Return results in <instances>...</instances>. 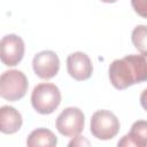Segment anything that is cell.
<instances>
[{
	"label": "cell",
	"instance_id": "1",
	"mask_svg": "<svg viewBox=\"0 0 147 147\" xmlns=\"http://www.w3.org/2000/svg\"><path fill=\"white\" fill-rule=\"evenodd\" d=\"M109 80L117 90H125L147 79L146 55L130 54L114 60L108 69Z\"/></svg>",
	"mask_w": 147,
	"mask_h": 147
},
{
	"label": "cell",
	"instance_id": "2",
	"mask_svg": "<svg viewBox=\"0 0 147 147\" xmlns=\"http://www.w3.org/2000/svg\"><path fill=\"white\" fill-rule=\"evenodd\" d=\"M61 103V92L55 84L40 83L34 86L31 94V105L33 109L41 114H52Z\"/></svg>",
	"mask_w": 147,
	"mask_h": 147
},
{
	"label": "cell",
	"instance_id": "3",
	"mask_svg": "<svg viewBox=\"0 0 147 147\" xmlns=\"http://www.w3.org/2000/svg\"><path fill=\"white\" fill-rule=\"evenodd\" d=\"M26 76L16 69L3 71L0 75V96L7 101L21 100L28 92Z\"/></svg>",
	"mask_w": 147,
	"mask_h": 147
},
{
	"label": "cell",
	"instance_id": "4",
	"mask_svg": "<svg viewBox=\"0 0 147 147\" xmlns=\"http://www.w3.org/2000/svg\"><path fill=\"white\" fill-rule=\"evenodd\" d=\"M91 133L99 140H110L119 131L117 116L106 109L96 110L91 117Z\"/></svg>",
	"mask_w": 147,
	"mask_h": 147
},
{
	"label": "cell",
	"instance_id": "5",
	"mask_svg": "<svg viewBox=\"0 0 147 147\" xmlns=\"http://www.w3.org/2000/svg\"><path fill=\"white\" fill-rule=\"evenodd\" d=\"M85 124L84 113L77 107H68L56 118V129L64 137L78 136Z\"/></svg>",
	"mask_w": 147,
	"mask_h": 147
},
{
	"label": "cell",
	"instance_id": "6",
	"mask_svg": "<svg viewBox=\"0 0 147 147\" xmlns=\"http://www.w3.org/2000/svg\"><path fill=\"white\" fill-rule=\"evenodd\" d=\"M25 52L23 39L17 34H7L0 40V61L7 67L17 65Z\"/></svg>",
	"mask_w": 147,
	"mask_h": 147
},
{
	"label": "cell",
	"instance_id": "7",
	"mask_svg": "<svg viewBox=\"0 0 147 147\" xmlns=\"http://www.w3.org/2000/svg\"><path fill=\"white\" fill-rule=\"evenodd\" d=\"M32 68L39 78L51 79L59 72L60 59L53 51H41L34 55L32 60Z\"/></svg>",
	"mask_w": 147,
	"mask_h": 147
},
{
	"label": "cell",
	"instance_id": "8",
	"mask_svg": "<svg viewBox=\"0 0 147 147\" xmlns=\"http://www.w3.org/2000/svg\"><path fill=\"white\" fill-rule=\"evenodd\" d=\"M67 70L70 77L82 82L91 77L93 65L90 57L83 52H75L67 57Z\"/></svg>",
	"mask_w": 147,
	"mask_h": 147
},
{
	"label": "cell",
	"instance_id": "9",
	"mask_svg": "<svg viewBox=\"0 0 147 147\" xmlns=\"http://www.w3.org/2000/svg\"><path fill=\"white\" fill-rule=\"evenodd\" d=\"M23 119L21 113L10 106L0 107V132L5 134L16 133L22 126Z\"/></svg>",
	"mask_w": 147,
	"mask_h": 147
},
{
	"label": "cell",
	"instance_id": "10",
	"mask_svg": "<svg viewBox=\"0 0 147 147\" xmlns=\"http://www.w3.org/2000/svg\"><path fill=\"white\" fill-rule=\"evenodd\" d=\"M147 138V123L144 119L137 121L132 124L131 131L124 136L119 141L118 146H138L145 147Z\"/></svg>",
	"mask_w": 147,
	"mask_h": 147
},
{
	"label": "cell",
	"instance_id": "11",
	"mask_svg": "<svg viewBox=\"0 0 147 147\" xmlns=\"http://www.w3.org/2000/svg\"><path fill=\"white\" fill-rule=\"evenodd\" d=\"M57 144L56 136L48 129L45 127H39L33 130L28 139H26V145L29 147H54Z\"/></svg>",
	"mask_w": 147,
	"mask_h": 147
},
{
	"label": "cell",
	"instance_id": "12",
	"mask_svg": "<svg viewBox=\"0 0 147 147\" xmlns=\"http://www.w3.org/2000/svg\"><path fill=\"white\" fill-rule=\"evenodd\" d=\"M132 42L140 54L146 55V25H137L133 29Z\"/></svg>",
	"mask_w": 147,
	"mask_h": 147
},
{
	"label": "cell",
	"instance_id": "13",
	"mask_svg": "<svg viewBox=\"0 0 147 147\" xmlns=\"http://www.w3.org/2000/svg\"><path fill=\"white\" fill-rule=\"evenodd\" d=\"M131 5L138 15H140L141 17H146V0H131Z\"/></svg>",
	"mask_w": 147,
	"mask_h": 147
},
{
	"label": "cell",
	"instance_id": "14",
	"mask_svg": "<svg viewBox=\"0 0 147 147\" xmlns=\"http://www.w3.org/2000/svg\"><path fill=\"white\" fill-rule=\"evenodd\" d=\"M90 145V142L87 141V140H85L84 139V137H77L76 136V138L74 139V140H71L70 142H69V146H82V145Z\"/></svg>",
	"mask_w": 147,
	"mask_h": 147
},
{
	"label": "cell",
	"instance_id": "15",
	"mask_svg": "<svg viewBox=\"0 0 147 147\" xmlns=\"http://www.w3.org/2000/svg\"><path fill=\"white\" fill-rule=\"evenodd\" d=\"M102 2H106V3H114V2H116L117 0H101Z\"/></svg>",
	"mask_w": 147,
	"mask_h": 147
}]
</instances>
